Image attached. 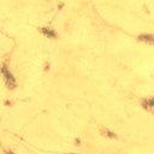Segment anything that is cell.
Segmentation results:
<instances>
[{"label": "cell", "instance_id": "cell-4", "mask_svg": "<svg viewBox=\"0 0 154 154\" xmlns=\"http://www.w3.org/2000/svg\"><path fill=\"white\" fill-rule=\"evenodd\" d=\"M105 134H107L106 136H108V137H112V138H116L117 136H116V134H113V132H111V131H108V130H102Z\"/></svg>", "mask_w": 154, "mask_h": 154}, {"label": "cell", "instance_id": "cell-3", "mask_svg": "<svg viewBox=\"0 0 154 154\" xmlns=\"http://www.w3.org/2000/svg\"><path fill=\"white\" fill-rule=\"evenodd\" d=\"M140 40H145V41H148L149 43H153V36L152 35H148V36H140Z\"/></svg>", "mask_w": 154, "mask_h": 154}, {"label": "cell", "instance_id": "cell-1", "mask_svg": "<svg viewBox=\"0 0 154 154\" xmlns=\"http://www.w3.org/2000/svg\"><path fill=\"white\" fill-rule=\"evenodd\" d=\"M1 71H2V75H4V77H5V81H6L7 87H8V88H11V89H13V88L16 87V81H15V78H13L12 73L8 71V69H7V66H6L5 64L2 65Z\"/></svg>", "mask_w": 154, "mask_h": 154}, {"label": "cell", "instance_id": "cell-2", "mask_svg": "<svg viewBox=\"0 0 154 154\" xmlns=\"http://www.w3.org/2000/svg\"><path fill=\"white\" fill-rule=\"evenodd\" d=\"M41 31H42V34H43L45 36H47V37L54 39V37L57 36V34L52 30V29H49V28H41Z\"/></svg>", "mask_w": 154, "mask_h": 154}]
</instances>
